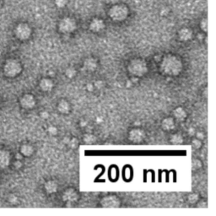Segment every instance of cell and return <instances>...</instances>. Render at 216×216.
<instances>
[{"label": "cell", "mask_w": 216, "mask_h": 216, "mask_svg": "<svg viewBox=\"0 0 216 216\" xmlns=\"http://www.w3.org/2000/svg\"><path fill=\"white\" fill-rule=\"evenodd\" d=\"M79 125H80V126H81L82 127H85L86 126H87V125H88V122L82 120V121H80V123H79Z\"/></svg>", "instance_id": "60d3db41"}, {"label": "cell", "mask_w": 216, "mask_h": 216, "mask_svg": "<svg viewBox=\"0 0 216 216\" xmlns=\"http://www.w3.org/2000/svg\"><path fill=\"white\" fill-rule=\"evenodd\" d=\"M105 28V23L102 19L95 18L92 20V21L89 24V30L93 32H101Z\"/></svg>", "instance_id": "4fadbf2b"}, {"label": "cell", "mask_w": 216, "mask_h": 216, "mask_svg": "<svg viewBox=\"0 0 216 216\" xmlns=\"http://www.w3.org/2000/svg\"><path fill=\"white\" fill-rule=\"evenodd\" d=\"M97 141L96 137L92 133H86L83 137V142L85 144H94Z\"/></svg>", "instance_id": "7402d4cb"}, {"label": "cell", "mask_w": 216, "mask_h": 216, "mask_svg": "<svg viewBox=\"0 0 216 216\" xmlns=\"http://www.w3.org/2000/svg\"><path fill=\"white\" fill-rule=\"evenodd\" d=\"M192 30L190 28L185 27V28H181L179 32H178V37L181 41H188L191 39L192 38Z\"/></svg>", "instance_id": "5bb4252c"}, {"label": "cell", "mask_w": 216, "mask_h": 216, "mask_svg": "<svg viewBox=\"0 0 216 216\" xmlns=\"http://www.w3.org/2000/svg\"><path fill=\"white\" fill-rule=\"evenodd\" d=\"M86 89L88 91H93L94 89H95V86H94V84H92V83H89V84H87V85H86Z\"/></svg>", "instance_id": "f35d334b"}, {"label": "cell", "mask_w": 216, "mask_h": 216, "mask_svg": "<svg viewBox=\"0 0 216 216\" xmlns=\"http://www.w3.org/2000/svg\"><path fill=\"white\" fill-rule=\"evenodd\" d=\"M34 153V148L32 145L30 144H23L21 147H20V154L24 156H26V157H30V155H32Z\"/></svg>", "instance_id": "ffe728a7"}, {"label": "cell", "mask_w": 216, "mask_h": 216, "mask_svg": "<svg viewBox=\"0 0 216 216\" xmlns=\"http://www.w3.org/2000/svg\"><path fill=\"white\" fill-rule=\"evenodd\" d=\"M77 70L74 67H68V68H66L65 70V76L68 79H74L76 76Z\"/></svg>", "instance_id": "d4e9b609"}, {"label": "cell", "mask_w": 216, "mask_h": 216, "mask_svg": "<svg viewBox=\"0 0 216 216\" xmlns=\"http://www.w3.org/2000/svg\"><path fill=\"white\" fill-rule=\"evenodd\" d=\"M170 142L171 144H174V145L182 144L184 143V138L180 133H173L170 138Z\"/></svg>", "instance_id": "44dd1931"}, {"label": "cell", "mask_w": 216, "mask_h": 216, "mask_svg": "<svg viewBox=\"0 0 216 216\" xmlns=\"http://www.w3.org/2000/svg\"><path fill=\"white\" fill-rule=\"evenodd\" d=\"M149 68L146 61L143 58L132 59L127 64V72L132 77L140 78L147 74Z\"/></svg>", "instance_id": "7a4b0ae2"}, {"label": "cell", "mask_w": 216, "mask_h": 216, "mask_svg": "<svg viewBox=\"0 0 216 216\" xmlns=\"http://www.w3.org/2000/svg\"><path fill=\"white\" fill-rule=\"evenodd\" d=\"M160 71L167 76H177L182 71L183 64L177 56L166 54L160 62Z\"/></svg>", "instance_id": "6da1fadb"}, {"label": "cell", "mask_w": 216, "mask_h": 216, "mask_svg": "<svg viewBox=\"0 0 216 216\" xmlns=\"http://www.w3.org/2000/svg\"><path fill=\"white\" fill-rule=\"evenodd\" d=\"M47 133L51 136H55L58 133V130L55 126H49L47 128Z\"/></svg>", "instance_id": "f546056e"}, {"label": "cell", "mask_w": 216, "mask_h": 216, "mask_svg": "<svg viewBox=\"0 0 216 216\" xmlns=\"http://www.w3.org/2000/svg\"><path fill=\"white\" fill-rule=\"evenodd\" d=\"M9 202L11 203H16L18 202V198H17V197L16 196H14V195H11L10 197H9Z\"/></svg>", "instance_id": "74e56055"}, {"label": "cell", "mask_w": 216, "mask_h": 216, "mask_svg": "<svg viewBox=\"0 0 216 216\" xmlns=\"http://www.w3.org/2000/svg\"><path fill=\"white\" fill-rule=\"evenodd\" d=\"M40 116H41V117H42L43 119H47V118L49 117V112L44 111V112H41L40 113Z\"/></svg>", "instance_id": "8d00e7d4"}, {"label": "cell", "mask_w": 216, "mask_h": 216, "mask_svg": "<svg viewBox=\"0 0 216 216\" xmlns=\"http://www.w3.org/2000/svg\"><path fill=\"white\" fill-rule=\"evenodd\" d=\"M195 136L197 139L200 140H203L204 138H205V135H204V133L203 132H196L195 133Z\"/></svg>", "instance_id": "e575fe53"}, {"label": "cell", "mask_w": 216, "mask_h": 216, "mask_svg": "<svg viewBox=\"0 0 216 216\" xmlns=\"http://www.w3.org/2000/svg\"><path fill=\"white\" fill-rule=\"evenodd\" d=\"M22 70L21 64L19 61L15 59H9L8 60L3 67V71L5 74L9 77L17 76Z\"/></svg>", "instance_id": "277c9868"}, {"label": "cell", "mask_w": 216, "mask_h": 216, "mask_svg": "<svg viewBox=\"0 0 216 216\" xmlns=\"http://www.w3.org/2000/svg\"><path fill=\"white\" fill-rule=\"evenodd\" d=\"M16 158H18V159H21L22 158V156H21V154H16Z\"/></svg>", "instance_id": "7bdbcfd3"}, {"label": "cell", "mask_w": 216, "mask_h": 216, "mask_svg": "<svg viewBox=\"0 0 216 216\" xmlns=\"http://www.w3.org/2000/svg\"><path fill=\"white\" fill-rule=\"evenodd\" d=\"M187 117H188V113L183 107L178 106L174 109V111H173V118L174 119L177 120L179 122H183L186 120Z\"/></svg>", "instance_id": "2e32d148"}, {"label": "cell", "mask_w": 216, "mask_h": 216, "mask_svg": "<svg viewBox=\"0 0 216 216\" xmlns=\"http://www.w3.org/2000/svg\"><path fill=\"white\" fill-rule=\"evenodd\" d=\"M15 35L20 40H27L31 35V29L27 24H20L15 29Z\"/></svg>", "instance_id": "9c48e42d"}, {"label": "cell", "mask_w": 216, "mask_h": 216, "mask_svg": "<svg viewBox=\"0 0 216 216\" xmlns=\"http://www.w3.org/2000/svg\"><path fill=\"white\" fill-rule=\"evenodd\" d=\"M145 137H146L145 132L142 128L135 127L128 132V139L134 144H139L143 142L145 139Z\"/></svg>", "instance_id": "ba28073f"}, {"label": "cell", "mask_w": 216, "mask_h": 216, "mask_svg": "<svg viewBox=\"0 0 216 216\" xmlns=\"http://www.w3.org/2000/svg\"><path fill=\"white\" fill-rule=\"evenodd\" d=\"M83 68L87 72H95L98 68V62L95 58H87L83 63Z\"/></svg>", "instance_id": "8fae6325"}, {"label": "cell", "mask_w": 216, "mask_h": 216, "mask_svg": "<svg viewBox=\"0 0 216 216\" xmlns=\"http://www.w3.org/2000/svg\"><path fill=\"white\" fill-rule=\"evenodd\" d=\"M68 146L71 149H76L79 146V140L77 138H69L68 142Z\"/></svg>", "instance_id": "4316f807"}, {"label": "cell", "mask_w": 216, "mask_h": 216, "mask_svg": "<svg viewBox=\"0 0 216 216\" xmlns=\"http://www.w3.org/2000/svg\"><path fill=\"white\" fill-rule=\"evenodd\" d=\"M68 0H55V3L58 8H63L67 4Z\"/></svg>", "instance_id": "836d02e7"}, {"label": "cell", "mask_w": 216, "mask_h": 216, "mask_svg": "<svg viewBox=\"0 0 216 216\" xmlns=\"http://www.w3.org/2000/svg\"><path fill=\"white\" fill-rule=\"evenodd\" d=\"M77 28V23L74 19L65 17L59 21L58 30L64 34H70L74 32Z\"/></svg>", "instance_id": "5b68a950"}, {"label": "cell", "mask_w": 216, "mask_h": 216, "mask_svg": "<svg viewBox=\"0 0 216 216\" xmlns=\"http://www.w3.org/2000/svg\"><path fill=\"white\" fill-rule=\"evenodd\" d=\"M39 87L44 92H51L54 88V83L50 78H43L39 83Z\"/></svg>", "instance_id": "7c38bea8"}, {"label": "cell", "mask_w": 216, "mask_h": 216, "mask_svg": "<svg viewBox=\"0 0 216 216\" xmlns=\"http://www.w3.org/2000/svg\"><path fill=\"white\" fill-rule=\"evenodd\" d=\"M21 165H22V164H21V162H20V160H17V161L15 162V164H14V166H15L17 169L20 168V167H21Z\"/></svg>", "instance_id": "b9f144b4"}, {"label": "cell", "mask_w": 216, "mask_h": 216, "mask_svg": "<svg viewBox=\"0 0 216 216\" xmlns=\"http://www.w3.org/2000/svg\"><path fill=\"white\" fill-rule=\"evenodd\" d=\"M200 28H201V30H203V32H207L208 31V21H207V19H203V20H201Z\"/></svg>", "instance_id": "d6a6232c"}, {"label": "cell", "mask_w": 216, "mask_h": 216, "mask_svg": "<svg viewBox=\"0 0 216 216\" xmlns=\"http://www.w3.org/2000/svg\"><path fill=\"white\" fill-rule=\"evenodd\" d=\"M128 15V9L124 5L116 4L109 10V16L114 21H123Z\"/></svg>", "instance_id": "3957f363"}, {"label": "cell", "mask_w": 216, "mask_h": 216, "mask_svg": "<svg viewBox=\"0 0 216 216\" xmlns=\"http://www.w3.org/2000/svg\"><path fill=\"white\" fill-rule=\"evenodd\" d=\"M132 175H133V172H132V170L130 167H125L124 168V171H123V177L126 179L127 177H128V180L130 178L132 177Z\"/></svg>", "instance_id": "4dcf8cb0"}, {"label": "cell", "mask_w": 216, "mask_h": 216, "mask_svg": "<svg viewBox=\"0 0 216 216\" xmlns=\"http://www.w3.org/2000/svg\"><path fill=\"white\" fill-rule=\"evenodd\" d=\"M44 189L46 191V192L48 194L56 193L58 189V184L54 180H49L46 181V183L44 184Z\"/></svg>", "instance_id": "ac0fdd59"}, {"label": "cell", "mask_w": 216, "mask_h": 216, "mask_svg": "<svg viewBox=\"0 0 216 216\" xmlns=\"http://www.w3.org/2000/svg\"><path fill=\"white\" fill-rule=\"evenodd\" d=\"M57 109H58V112L59 113L63 115H67L70 112V111H71V106H70L69 102L68 101L61 100L58 103Z\"/></svg>", "instance_id": "9a60e30c"}, {"label": "cell", "mask_w": 216, "mask_h": 216, "mask_svg": "<svg viewBox=\"0 0 216 216\" xmlns=\"http://www.w3.org/2000/svg\"><path fill=\"white\" fill-rule=\"evenodd\" d=\"M109 176H110V178H111L112 180H114V179H116V178L117 177V176H118V171H117L116 167H114V166L111 167V169H110V171H109Z\"/></svg>", "instance_id": "83f0119b"}, {"label": "cell", "mask_w": 216, "mask_h": 216, "mask_svg": "<svg viewBox=\"0 0 216 216\" xmlns=\"http://www.w3.org/2000/svg\"><path fill=\"white\" fill-rule=\"evenodd\" d=\"M62 199L64 203H66L67 207H68V208L72 207L73 204H74L79 200V193L73 188H67L63 192Z\"/></svg>", "instance_id": "52a82bcc"}, {"label": "cell", "mask_w": 216, "mask_h": 216, "mask_svg": "<svg viewBox=\"0 0 216 216\" xmlns=\"http://www.w3.org/2000/svg\"><path fill=\"white\" fill-rule=\"evenodd\" d=\"M20 105L25 109H32L36 106V99L30 94L24 95L20 99Z\"/></svg>", "instance_id": "30bf717a"}, {"label": "cell", "mask_w": 216, "mask_h": 216, "mask_svg": "<svg viewBox=\"0 0 216 216\" xmlns=\"http://www.w3.org/2000/svg\"><path fill=\"white\" fill-rule=\"evenodd\" d=\"M199 199H200L199 194L197 192H191L190 194H188V196L187 198L188 203L191 205H195Z\"/></svg>", "instance_id": "603a6c76"}, {"label": "cell", "mask_w": 216, "mask_h": 216, "mask_svg": "<svg viewBox=\"0 0 216 216\" xmlns=\"http://www.w3.org/2000/svg\"><path fill=\"white\" fill-rule=\"evenodd\" d=\"M120 198L113 194L104 196L100 201V204L104 209H117L121 206Z\"/></svg>", "instance_id": "8992f818"}, {"label": "cell", "mask_w": 216, "mask_h": 216, "mask_svg": "<svg viewBox=\"0 0 216 216\" xmlns=\"http://www.w3.org/2000/svg\"><path fill=\"white\" fill-rule=\"evenodd\" d=\"M203 167V162L198 158H193L192 160V171H199Z\"/></svg>", "instance_id": "cb8c5ba5"}, {"label": "cell", "mask_w": 216, "mask_h": 216, "mask_svg": "<svg viewBox=\"0 0 216 216\" xmlns=\"http://www.w3.org/2000/svg\"><path fill=\"white\" fill-rule=\"evenodd\" d=\"M192 146L195 150H199L203 146V142H202V140L198 139L197 138H194L192 140Z\"/></svg>", "instance_id": "484cf974"}, {"label": "cell", "mask_w": 216, "mask_h": 216, "mask_svg": "<svg viewBox=\"0 0 216 216\" xmlns=\"http://www.w3.org/2000/svg\"><path fill=\"white\" fill-rule=\"evenodd\" d=\"M169 12H170V9H169L168 8L165 7V8H162V9H161V10H160V14L163 15V16H165V15H167V14H169Z\"/></svg>", "instance_id": "d590c367"}, {"label": "cell", "mask_w": 216, "mask_h": 216, "mask_svg": "<svg viewBox=\"0 0 216 216\" xmlns=\"http://www.w3.org/2000/svg\"><path fill=\"white\" fill-rule=\"evenodd\" d=\"M94 86H95V89H102L105 87V82L103 80H96L94 83Z\"/></svg>", "instance_id": "1f68e13d"}, {"label": "cell", "mask_w": 216, "mask_h": 216, "mask_svg": "<svg viewBox=\"0 0 216 216\" xmlns=\"http://www.w3.org/2000/svg\"><path fill=\"white\" fill-rule=\"evenodd\" d=\"M10 163V154L6 150H0V168H6Z\"/></svg>", "instance_id": "d6986e66"}, {"label": "cell", "mask_w": 216, "mask_h": 216, "mask_svg": "<svg viewBox=\"0 0 216 216\" xmlns=\"http://www.w3.org/2000/svg\"><path fill=\"white\" fill-rule=\"evenodd\" d=\"M176 127L175 119L173 117H165L161 122V127L164 131L169 132L173 130Z\"/></svg>", "instance_id": "e0dca14e"}, {"label": "cell", "mask_w": 216, "mask_h": 216, "mask_svg": "<svg viewBox=\"0 0 216 216\" xmlns=\"http://www.w3.org/2000/svg\"><path fill=\"white\" fill-rule=\"evenodd\" d=\"M196 205V207L197 208H198V209H206V208H208V203H207V201L206 200H204V199H199L198 201V203L195 204Z\"/></svg>", "instance_id": "f1b7e54d"}, {"label": "cell", "mask_w": 216, "mask_h": 216, "mask_svg": "<svg viewBox=\"0 0 216 216\" xmlns=\"http://www.w3.org/2000/svg\"><path fill=\"white\" fill-rule=\"evenodd\" d=\"M195 133H196V131H195V129L193 127H190L188 129V133H189V135H191V136L195 135Z\"/></svg>", "instance_id": "ab89813d"}]
</instances>
